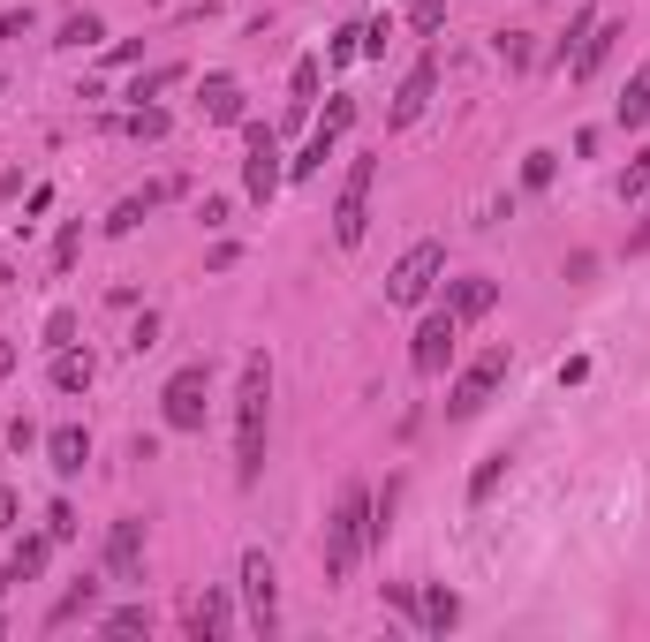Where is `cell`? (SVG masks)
I'll use <instances>...</instances> for the list:
<instances>
[{
	"label": "cell",
	"instance_id": "cell-37",
	"mask_svg": "<svg viewBox=\"0 0 650 642\" xmlns=\"http://www.w3.org/2000/svg\"><path fill=\"white\" fill-rule=\"evenodd\" d=\"M643 189H650V152H643V159L628 167V182H620V197H643Z\"/></svg>",
	"mask_w": 650,
	"mask_h": 642
},
{
	"label": "cell",
	"instance_id": "cell-3",
	"mask_svg": "<svg viewBox=\"0 0 650 642\" xmlns=\"http://www.w3.org/2000/svg\"><path fill=\"white\" fill-rule=\"evenodd\" d=\"M205 408H212V363H182L159 393V423L167 431H205Z\"/></svg>",
	"mask_w": 650,
	"mask_h": 642
},
{
	"label": "cell",
	"instance_id": "cell-28",
	"mask_svg": "<svg viewBox=\"0 0 650 642\" xmlns=\"http://www.w3.org/2000/svg\"><path fill=\"white\" fill-rule=\"evenodd\" d=\"M46 348H76V310H53L46 318Z\"/></svg>",
	"mask_w": 650,
	"mask_h": 642
},
{
	"label": "cell",
	"instance_id": "cell-24",
	"mask_svg": "<svg viewBox=\"0 0 650 642\" xmlns=\"http://www.w3.org/2000/svg\"><path fill=\"white\" fill-rule=\"evenodd\" d=\"M499 476H507V454H484V461H477V476H469V507H484V499H492Z\"/></svg>",
	"mask_w": 650,
	"mask_h": 642
},
{
	"label": "cell",
	"instance_id": "cell-10",
	"mask_svg": "<svg viewBox=\"0 0 650 642\" xmlns=\"http://www.w3.org/2000/svg\"><path fill=\"white\" fill-rule=\"evenodd\" d=\"M106 582H144V514H121L106 529V552H99Z\"/></svg>",
	"mask_w": 650,
	"mask_h": 642
},
{
	"label": "cell",
	"instance_id": "cell-39",
	"mask_svg": "<svg viewBox=\"0 0 650 642\" xmlns=\"http://www.w3.org/2000/svg\"><path fill=\"white\" fill-rule=\"evenodd\" d=\"M16 514H23V507H16V491L0 484V529H23V522H16Z\"/></svg>",
	"mask_w": 650,
	"mask_h": 642
},
{
	"label": "cell",
	"instance_id": "cell-18",
	"mask_svg": "<svg viewBox=\"0 0 650 642\" xmlns=\"http://www.w3.org/2000/svg\"><path fill=\"white\" fill-rule=\"evenodd\" d=\"M613 114H620V129H643V121H650V61L628 76V91H620V106H613Z\"/></svg>",
	"mask_w": 650,
	"mask_h": 642
},
{
	"label": "cell",
	"instance_id": "cell-14",
	"mask_svg": "<svg viewBox=\"0 0 650 642\" xmlns=\"http://www.w3.org/2000/svg\"><path fill=\"white\" fill-rule=\"evenodd\" d=\"M499 303V280H484V272H477V280H454V288H446V310H454V318H484V310H492Z\"/></svg>",
	"mask_w": 650,
	"mask_h": 642
},
{
	"label": "cell",
	"instance_id": "cell-2",
	"mask_svg": "<svg viewBox=\"0 0 650 642\" xmlns=\"http://www.w3.org/2000/svg\"><path fill=\"white\" fill-rule=\"evenodd\" d=\"M371 491L363 484H341V499H333V522H325V582H348L363 567V552H371Z\"/></svg>",
	"mask_w": 650,
	"mask_h": 642
},
{
	"label": "cell",
	"instance_id": "cell-23",
	"mask_svg": "<svg viewBox=\"0 0 650 642\" xmlns=\"http://www.w3.org/2000/svg\"><path fill=\"white\" fill-rule=\"evenodd\" d=\"M333 144H341V136H325V129H310V144H303V159H288V174L295 182H310V174L325 167V159H333Z\"/></svg>",
	"mask_w": 650,
	"mask_h": 642
},
{
	"label": "cell",
	"instance_id": "cell-16",
	"mask_svg": "<svg viewBox=\"0 0 650 642\" xmlns=\"http://www.w3.org/2000/svg\"><path fill=\"white\" fill-rule=\"evenodd\" d=\"M189 627H197V642H205V635H227V627H235L227 590H205V597H197V605H189Z\"/></svg>",
	"mask_w": 650,
	"mask_h": 642
},
{
	"label": "cell",
	"instance_id": "cell-29",
	"mask_svg": "<svg viewBox=\"0 0 650 642\" xmlns=\"http://www.w3.org/2000/svg\"><path fill=\"white\" fill-rule=\"evenodd\" d=\"M318 99V61H295V114Z\"/></svg>",
	"mask_w": 650,
	"mask_h": 642
},
{
	"label": "cell",
	"instance_id": "cell-32",
	"mask_svg": "<svg viewBox=\"0 0 650 642\" xmlns=\"http://www.w3.org/2000/svg\"><path fill=\"white\" fill-rule=\"evenodd\" d=\"M499 53H507L514 68H530V31H499Z\"/></svg>",
	"mask_w": 650,
	"mask_h": 642
},
{
	"label": "cell",
	"instance_id": "cell-26",
	"mask_svg": "<svg viewBox=\"0 0 650 642\" xmlns=\"http://www.w3.org/2000/svg\"><path fill=\"white\" fill-rule=\"evenodd\" d=\"M46 552H53V537H16V575L38 582V575H46Z\"/></svg>",
	"mask_w": 650,
	"mask_h": 642
},
{
	"label": "cell",
	"instance_id": "cell-13",
	"mask_svg": "<svg viewBox=\"0 0 650 642\" xmlns=\"http://www.w3.org/2000/svg\"><path fill=\"white\" fill-rule=\"evenodd\" d=\"M613 38H620V23H590V31H582V46H575V61H567V76H575V84H590V76H598V61L605 53H613Z\"/></svg>",
	"mask_w": 650,
	"mask_h": 642
},
{
	"label": "cell",
	"instance_id": "cell-33",
	"mask_svg": "<svg viewBox=\"0 0 650 642\" xmlns=\"http://www.w3.org/2000/svg\"><path fill=\"white\" fill-rule=\"evenodd\" d=\"M552 182V152H530V167H522V189H545Z\"/></svg>",
	"mask_w": 650,
	"mask_h": 642
},
{
	"label": "cell",
	"instance_id": "cell-42",
	"mask_svg": "<svg viewBox=\"0 0 650 642\" xmlns=\"http://www.w3.org/2000/svg\"><path fill=\"white\" fill-rule=\"evenodd\" d=\"M8 280H16V265H8V257H0V288H8Z\"/></svg>",
	"mask_w": 650,
	"mask_h": 642
},
{
	"label": "cell",
	"instance_id": "cell-27",
	"mask_svg": "<svg viewBox=\"0 0 650 642\" xmlns=\"http://www.w3.org/2000/svg\"><path fill=\"white\" fill-rule=\"evenodd\" d=\"M46 537H53V544L76 537V507H69V499H53V507H46Z\"/></svg>",
	"mask_w": 650,
	"mask_h": 642
},
{
	"label": "cell",
	"instance_id": "cell-17",
	"mask_svg": "<svg viewBox=\"0 0 650 642\" xmlns=\"http://www.w3.org/2000/svg\"><path fill=\"white\" fill-rule=\"evenodd\" d=\"M167 197H174V182H152L144 197H121V204H114V220H106V235H129V227H137L152 204H167Z\"/></svg>",
	"mask_w": 650,
	"mask_h": 642
},
{
	"label": "cell",
	"instance_id": "cell-31",
	"mask_svg": "<svg viewBox=\"0 0 650 642\" xmlns=\"http://www.w3.org/2000/svg\"><path fill=\"white\" fill-rule=\"evenodd\" d=\"M409 23H416V31H439V23H446V0H416V8H409Z\"/></svg>",
	"mask_w": 650,
	"mask_h": 642
},
{
	"label": "cell",
	"instance_id": "cell-5",
	"mask_svg": "<svg viewBox=\"0 0 650 642\" xmlns=\"http://www.w3.org/2000/svg\"><path fill=\"white\" fill-rule=\"evenodd\" d=\"M439 272H446V242H409V250H401V265L386 272V303H424L431 288H439Z\"/></svg>",
	"mask_w": 650,
	"mask_h": 642
},
{
	"label": "cell",
	"instance_id": "cell-40",
	"mask_svg": "<svg viewBox=\"0 0 650 642\" xmlns=\"http://www.w3.org/2000/svg\"><path fill=\"white\" fill-rule=\"evenodd\" d=\"M16 582H23V575H16V559H8V567H0V597H8V590H16Z\"/></svg>",
	"mask_w": 650,
	"mask_h": 642
},
{
	"label": "cell",
	"instance_id": "cell-1",
	"mask_svg": "<svg viewBox=\"0 0 650 642\" xmlns=\"http://www.w3.org/2000/svg\"><path fill=\"white\" fill-rule=\"evenodd\" d=\"M265 423H273V363L242 355V386H235V484L265 476Z\"/></svg>",
	"mask_w": 650,
	"mask_h": 642
},
{
	"label": "cell",
	"instance_id": "cell-35",
	"mask_svg": "<svg viewBox=\"0 0 650 642\" xmlns=\"http://www.w3.org/2000/svg\"><path fill=\"white\" fill-rule=\"evenodd\" d=\"M129 129H137V136H159V129H167V114H159V106H137V114H129Z\"/></svg>",
	"mask_w": 650,
	"mask_h": 642
},
{
	"label": "cell",
	"instance_id": "cell-9",
	"mask_svg": "<svg viewBox=\"0 0 650 642\" xmlns=\"http://www.w3.org/2000/svg\"><path fill=\"white\" fill-rule=\"evenodd\" d=\"M454 340H462V318H454V310H431L424 325H416V348H409V371L416 378H439L446 363H454Z\"/></svg>",
	"mask_w": 650,
	"mask_h": 642
},
{
	"label": "cell",
	"instance_id": "cell-7",
	"mask_svg": "<svg viewBox=\"0 0 650 642\" xmlns=\"http://www.w3.org/2000/svg\"><path fill=\"white\" fill-rule=\"evenodd\" d=\"M242 605H250V627L257 635H273L280 627V575H273V552H242Z\"/></svg>",
	"mask_w": 650,
	"mask_h": 642
},
{
	"label": "cell",
	"instance_id": "cell-34",
	"mask_svg": "<svg viewBox=\"0 0 650 642\" xmlns=\"http://www.w3.org/2000/svg\"><path fill=\"white\" fill-rule=\"evenodd\" d=\"M76 242H84V227H61V242H53V265H61V272L76 265Z\"/></svg>",
	"mask_w": 650,
	"mask_h": 642
},
{
	"label": "cell",
	"instance_id": "cell-12",
	"mask_svg": "<svg viewBox=\"0 0 650 642\" xmlns=\"http://www.w3.org/2000/svg\"><path fill=\"white\" fill-rule=\"evenodd\" d=\"M46 461L61 476H76L91 461V431H84V423H53V431H46Z\"/></svg>",
	"mask_w": 650,
	"mask_h": 642
},
{
	"label": "cell",
	"instance_id": "cell-38",
	"mask_svg": "<svg viewBox=\"0 0 650 642\" xmlns=\"http://www.w3.org/2000/svg\"><path fill=\"white\" fill-rule=\"evenodd\" d=\"M31 31V8H8V16H0V38H23Z\"/></svg>",
	"mask_w": 650,
	"mask_h": 642
},
{
	"label": "cell",
	"instance_id": "cell-8",
	"mask_svg": "<svg viewBox=\"0 0 650 642\" xmlns=\"http://www.w3.org/2000/svg\"><path fill=\"white\" fill-rule=\"evenodd\" d=\"M242 152H250V159H242V189L265 204L280 189V174H288V167H280V136L265 129V121H242Z\"/></svg>",
	"mask_w": 650,
	"mask_h": 642
},
{
	"label": "cell",
	"instance_id": "cell-15",
	"mask_svg": "<svg viewBox=\"0 0 650 642\" xmlns=\"http://www.w3.org/2000/svg\"><path fill=\"white\" fill-rule=\"evenodd\" d=\"M454 620H462V597L454 590H424L416 597V627H424V635H446Z\"/></svg>",
	"mask_w": 650,
	"mask_h": 642
},
{
	"label": "cell",
	"instance_id": "cell-11",
	"mask_svg": "<svg viewBox=\"0 0 650 642\" xmlns=\"http://www.w3.org/2000/svg\"><path fill=\"white\" fill-rule=\"evenodd\" d=\"M431 91H439V53H424V61L401 76V99H394V114H386V129H409V121L431 106Z\"/></svg>",
	"mask_w": 650,
	"mask_h": 642
},
{
	"label": "cell",
	"instance_id": "cell-22",
	"mask_svg": "<svg viewBox=\"0 0 650 642\" xmlns=\"http://www.w3.org/2000/svg\"><path fill=\"white\" fill-rule=\"evenodd\" d=\"M53 386H61V393H84V386H91V355L53 348Z\"/></svg>",
	"mask_w": 650,
	"mask_h": 642
},
{
	"label": "cell",
	"instance_id": "cell-4",
	"mask_svg": "<svg viewBox=\"0 0 650 642\" xmlns=\"http://www.w3.org/2000/svg\"><path fill=\"white\" fill-rule=\"evenodd\" d=\"M371 182H378V159H371V152H363V159H348L341 197H333V242H341V250H356V242H363V227H371Z\"/></svg>",
	"mask_w": 650,
	"mask_h": 642
},
{
	"label": "cell",
	"instance_id": "cell-41",
	"mask_svg": "<svg viewBox=\"0 0 650 642\" xmlns=\"http://www.w3.org/2000/svg\"><path fill=\"white\" fill-rule=\"evenodd\" d=\"M8 371H16V348H8V340H0V378H8Z\"/></svg>",
	"mask_w": 650,
	"mask_h": 642
},
{
	"label": "cell",
	"instance_id": "cell-21",
	"mask_svg": "<svg viewBox=\"0 0 650 642\" xmlns=\"http://www.w3.org/2000/svg\"><path fill=\"white\" fill-rule=\"evenodd\" d=\"M152 627H159L152 605H114V612H99V635H152Z\"/></svg>",
	"mask_w": 650,
	"mask_h": 642
},
{
	"label": "cell",
	"instance_id": "cell-43",
	"mask_svg": "<svg viewBox=\"0 0 650 642\" xmlns=\"http://www.w3.org/2000/svg\"><path fill=\"white\" fill-rule=\"evenodd\" d=\"M643 235H650V212H643Z\"/></svg>",
	"mask_w": 650,
	"mask_h": 642
},
{
	"label": "cell",
	"instance_id": "cell-6",
	"mask_svg": "<svg viewBox=\"0 0 650 642\" xmlns=\"http://www.w3.org/2000/svg\"><path fill=\"white\" fill-rule=\"evenodd\" d=\"M507 371H514V363H507V348H484L477 363H469V371L454 378V386H446V416H454V423H469L484 401H492V386H499Z\"/></svg>",
	"mask_w": 650,
	"mask_h": 642
},
{
	"label": "cell",
	"instance_id": "cell-36",
	"mask_svg": "<svg viewBox=\"0 0 650 642\" xmlns=\"http://www.w3.org/2000/svg\"><path fill=\"white\" fill-rule=\"evenodd\" d=\"M152 340H159V318H152V310H144V318H137V333H129V355H144V348H152Z\"/></svg>",
	"mask_w": 650,
	"mask_h": 642
},
{
	"label": "cell",
	"instance_id": "cell-19",
	"mask_svg": "<svg viewBox=\"0 0 650 642\" xmlns=\"http://www.w3.org/2000/svg\"><path fill=\"white\" fill-rule=\"evenodd\" d=\"M205 121H242V84L235 76H205Z\"/></svg>",
	"mask_w": 650,
	"mask_h": 642
},
{
	"label": "cell",
	"instance_id": "cell-30",
	"mask_svg": "<svg viewBox=\"0 0 650 642\" xmlns=\"http://www.w3.org/2000/svg\"><path fill=\"white\" fill-rule=\"evenodd\" d=\"M174 76H182V68H152V76H137V84H129V99H137V106H144V99H152V91H167V84H174Z\"/></svg>",
	"mask_w": 650,
	"mask_h": 642
},
{
	"label": "cell",
	"instance_id": "cell-25",
	"mask_svg": "<svg viewBox=\"0 0 650 642\" xmlns=\"http://www.w3.org/2000/svg\"><path fill=\"white\" fill-rule=\"evenodd\" d=\"M99 38H106V23L84 8V16H69V23H61V38H53V46H69V53H76V46H99Z\"/></svg>",
	"mask_w": 650,
	"mask_h": 642
},
{
	"label": "cell",
	"instance_id": "cell-20",
	"mask_svg": "<svg viewBox=\"0 0 650 642\" xmlns=\"http://www.w3.org/2000/svg\"><path fill=\"white\" fill-rule=\"evenodd\" d=\"M99 590H106V582H99V575H84V582H76V590H69V597H61V605H53V612H46V627H69V620H84V612H91V605H99Z\"/></svg>",
	"mask_w": 650,
	"mask_h": 642
}]
</instances>
